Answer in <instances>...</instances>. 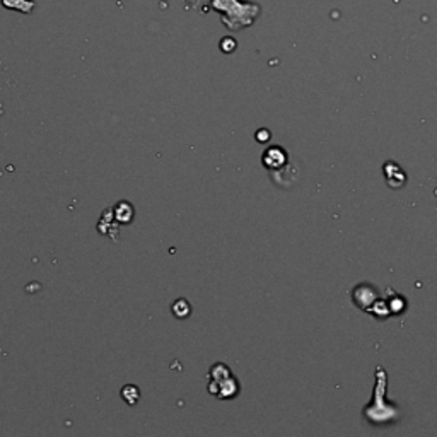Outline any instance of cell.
Instances as JSON below:
<instances>
[{
    "label": "cell",
    "mask_w": 437,
    "mask_h": 437,
    "mask_svg": "<svg viewBox=\"0 0 437 437\" xmlns=\"http://www.w3.org/2000/svg\"><path fill=\"white\" fill-rule=\"evenodd\" d=\"M287 161H288V156H287L286 149H282V147H279V146H274V147H270V149H266L261 158L263 166L269 169L270 173L280 171L282 168H286Z\"/></svg>",
    "instance_id": "3957f363"
},
{
    "label": "cell",
    "mask_w": 437,
    "mask_h": 437,
    "mask_svg": "<svg viewBox=\"0 0 437 437\" xmlns=\"http://www.w3.org/2000/svg\"><path fill=\"white\" fill-rule=\"evenodd\" d=\"M386 381H388V377H386L384 369L376 367L374 396H372V401L364 409V417L372 426H383V423H389L400 417V411L388 401V396H386V386H388Z\"/></svg>",
    "instance_id": "6da1fadb"
},
{
    "label": "cell",
    "mask_w": 437,
    "mask_h": 437,
    "mask_svg": "<svg viewBox=\"0 0 437 437\" xmlns=\"http://www.w3.org/2000/svg\"><path fill=\"white\" fill-rule=\"evenodd\" d=\"M239 389L241 386L232 374L226 377V379L215 381V383L209 384V392L212 394H215L217 398H220V400H224V398H234L236 394L239 393Z\"/></svg>",
    "instance_id": "277c9868"
},
{
    "label": "cell",
    "mask_w": 437,
    "mask_h": 437,
    "mask_svg": "<svg viewBox=\"0 0 437 437\" xmlns=\"http://www.w3.org/2000/svg\"><path fill=\"white\" fill-rule=\"evenodd\" d=\"M377 298H379L377 288L374 286H369V284H360L352 291V299H354L355 306L364 309V311H369Z\"/></svg>",
    "instance_id": "7a4b0ae2"
},
{
    "label": "cell",
    "mask_w": 437,
    "mask_h": 437,
    "mask_svg": "<svg viewBox=\"0 0 437 437\" xmlns=\"http://www.w3.org/2000/svg\"><path fill=\"white\" fill-rule=\"evenodd\" d=\"M257 140H258V142H260V144L269 142V140H270V131H269V130H265V129L258 130V131H257Z\"/></svg>",
    "instance_id": "9c48e42d"
},
{
    "label": "cell",
    "mask_w": 437,
    "mask_h": 437,
    "mask_svg": "<svg viewBox=\"0 0 437 437\" xmlns=\"http://www.w3.org/2000/svg\"><path fill=\"white\" fill-rule=\"evenodd\" d=\"M171 311L176 318L183 320V318L190 316V313H192V306H190V303L186 299H178L176 303L171 306Z\"/></svg>",
    "instance_id": "52a82bcc"
},
{
    "label": "cell",
    "mask_w": 437,
    "mask_h": 437,
    "mask_svg": "<svg viewBox=\"0 0 437 437\" xmlns=\"http://www.w3.org/2000/svg\"><path fill=\"white\" fill-rule=\"evenodd\" d=\"M383 171L386 176V183H388L389 188H401V186L406 183L405 171H401L400 166H398L396 163H393V161H388V163L384 164Z\"/></svg>",
    "instance_id": "5b68a950"
},
{
    "label": "cell",
    "mask_w": 437,
    "mask_h": 437,
    "mask_svg": "<svg viewBox=\"0 0 437 437\" xmlns=\"http://www.w3.org/2000/svg\"><path fill=\"white\" fill-rule=\"evenodd\" d=\"M114 215H117V219L120 220V222L129 224L131 217H134V207H131L129 202H120L117 205V209H114Z\"/></svg>",
    "instance_id": "8992f818"
},
{
    "label": "cell",
    "mask_w": 437,
    "mask_h": 437,
    "mask_svg": "<svg viewBox=\"0 0 437 437\" xmlns=\"http://www.w3.org/2000/svg\"><path fill=\"white\" fill-rule=\"evenodd\" d=\"M139 396H140V392L137 386L129 384L122 389V398L129 403V405H135V403L139 401Z\"/></svg>",
    "instance_id": "ba28073f"
}]
</instances>
